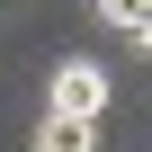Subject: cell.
<instances>
[{
  "mask_svg": "<svg viewBox=\"0 0 152 152\" xmlns=\"http://www.w3.org/2000/svg\"><path fill=\"white\" fill-rule=\"evenodd\" d=\"M36 152H99V116H54V107H45Z\"/></svg>",
  "mask_w": 152,
  "mask_h": 152,
  "instance_id": "obj_2",
  "label": "cell"
},
{
  "mask_svg": "<svg viewBox=\"0 0 152 152\" xmlns=\"http://www.w3.org/2000/svg\"><path fill=\"white\" fill-rule=\"evenodd\" d=\"M90 9L107 27H125V36H152V0H90Z\"/></svg>",
  "mask_w": 152,
  "mask_h": 152,
  "instance_id": "obj_3",
  "label": "cell"
},
{
  "mask_svg": "<svg viewBox=\"0 0 152 152\" xmlns=\"http://www.w3.org/2000/svg\"><path fill=\"white\" fill-rule=\"evenodd\" d=\"M107 99H116V72L90 63V54H63L45 72V107L54 116H107Z\"/></svg>",
  "mask_w": 152,
  "mask_h": 152,
  "instance_id": "obj_1",
  "label": "cell"
}]
</instances>
